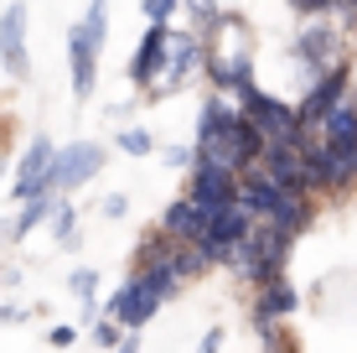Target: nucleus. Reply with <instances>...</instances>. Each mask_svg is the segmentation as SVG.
<instances>
[{"mask_svg": "<svg viewBox=\"0 0 357 353\" xmlns=\"http://www.w3.org/2000/svg\"><path fill=\"white\" fill-rule=\"evenodd\" d=\"M290 239H295V234H285L280 224H269V218H254L249 234L238 239V250H233V260H228V265H238V271L249 275L254 286H264V281H275V275L285 271Z\"/></svg>", "mask_w": 357, "mask_h": 353, "instance_id": "f257e3e1", "label": "nucleus"}, {"mask_svg": "<svg viewBox=\"0 0 357 353\" xmlns=\"http://www.w3.org/2000/svg\"><path fill=\"white\" fill-rule=\"evenodd\" d=\"M259 130L243 120V109H233L228 115V125L218 130V136H207V141H197V156H207V161H218V166H228L233 177L243 172V166H254V156H259Z\"/></svg>", "mask_w": 357, "mask_h": 353, "instance_id": "f03ea898", "label": "nucleus"}, {"mask_svg": "<svg viewBox=\"0 0 357 353\" xmlns=\"http://www.w3.org/2000/svg\"><path fill=\"white\" fill-rule=\"evenodd\" d=\"M249 224H254V213L243 208L238 198H233V203H223V208H213V213H207L202 234H197V245H202L207 265H228V260H233V250H238V239L249 234Z\"/></svg>", "mask_w": 357, "mask_h": 353, "instance_id": "7ed1b4c3", "label": "nucleus"}, {"mask_svg": "<svg viewBox=\"0 0 357 353\" xmlns=\"http://www.w3.org/2000/svg\"><path fill=\"white\" fill-rule=\"evenodd\" d=\"M197 68H202V36H197V31H171V27H166L161 73H155V83H151L145 94H151V99H161V94H176Z\"/></svg>", "mask_w": 357, "mask_h": 353, "instance_id": "20e7f679", "label": "nucleus"}, {"mask_svg": "<svg viewBox=\"0 0 357 353\" xmlns=\"http://www.w3.org/2000/svg\"><path fill=\"white\" fill-rule=\"evenodd\" d=\"M238 99H243V120L259 130V141H301V120H295V109L285 99H269L254 83L238 89Z\"/></svg>", "mask_w": 357, "mask_h": 353, "instance_id": "39448f33", "label": "nucleus"}, {"mask_svg": "<svg viewBox=\"0 0 357 353\" xmlns=\"http://www.w3.org/2000/svg\"><path fill=\"white\" fill-rule=\"evenodd\" d=\"M347 83H352V68L342 63V57H337L331 68H321V73H316V78H311V89H305V99L295 104V120H301V136H316L321 115H326V109L342 99V94H347Z\"/></svg>", "mask_w": 357, "mask_h": 353, "instance_id": "423d86ee", "label": "nucleus"}, {"mask_svg": "<svg viewBox=\"0 0 357 353\" xmlns=\"http://www.w3.org/2000/svg\"><path fill=\"white\" fill-rule=\"evenodd\" d=\"M98 166H104V151H98L93 141H78V145H68V151L52 145V161H47V182L42 187H52V192L78 187V182H89Z\"/></svg>", "mask_w": 357, "mask_h": 353, "instance_id": "0eeeda50", "label": "nucleus"}, {"mask_svg": "<svg viewBox=\"0 0 357 353\" xmlns=\"http://www.w3.org/2000/svg\"><path fill=\"white\" fill-rule=\"evenodd\" d=\"M233 182H238V177H233L228 166L197 156V161H192V182H187V198L202 213H213V208H223V203H233Z\"/></svg>", "mask_w": 357, "mask_h": 353, "instance_id": "6e6552de", "label": "nucleus"}, {"mask_svg": "<svg viewBox=\"0 0 357 353\" xmlns=\"http://www.w3.org/2000/svg\"><path fill=\"white\" fill-rule=\"evenodd\" d=\"M0 63L10 78H31V52H26V6L10 0L0 16Z\"/></svg>", "mask_w": 357, "mask_h": 353, "instance_id": "1a4fd4ad", "label": "nucleus"}, {"mask_svg": "<svg viewBox=\"0 0 357 353\" xmlns=\"http://www.w3.org/2000/svg\"><path fill=\"white\" fill-rule=\"evenodd\" d=\"M155 312H161V296H155V291L145 286L140 275H130V281L119 286L114 296H109V312H104V317H114L119 327H145Z\"/></svg>", "mask_w": 357, "mask_h": 353, "instance_id": "9d476101", "label": "nucleus"}, {"mask_svg": "<svg viewBox=\"0 0 357 353\" xmlns=\"http://www.w3.org/2000/svg\"><path fill=\"white\" fill-rule=\"evenodd\" d=\"M295 57H301V63L311 68V78H316L321 68H331L342 57V31L337 27H305L295 36Z\"/></svg>", "mask_w": 357, "mask_h": 353, "instance_id": "9b49d317", "label": "nucleus"}, {"mask_svg": "<svg viewBox=\"0 0 357 353\" xmlns=\"http://www.w3.org/2000/svg\"><path fill=\"white\" fill-rule=\"evenodd\" d=\"M166 27H171V21H151V27H145V42H140V52L130 57V83H135V89H151V83H155V73H161Z\"/></svg>", "mask_w": 357, "mask_h": 353, "instance_id": "f8f14e48", "label": "nucleus"}, {"mask_svg": "<svg viewBox=\"0 0 357 353\" xmlns=\"http://www.w3.org/2000/svg\"><path fill=\"white\" fill-rule=\"evenodd\" d=\"M47 161H52V141L47 136H36L31 145H26V156H21V166H16V192L10 198H36L42 192V182H47Z\"/></svg>", "mask_w": 357, "mask_h": 353, "instance_id": "ddd939ff", "label": "nucleus"}, {"mask_svg": "<svg viewBox=\"0 0 357 353\" xmlns=\"http://www.w3.org/2000/svg\"><path fill=\"white\" fill-rule=\"evenodd\" d=\"M68 63H73V94L78 99H89L93 94V83H98V52L89 47V36H83V27H73V36H68Z\"/></svg>", "mask_w": 357, "mask_h": 353, "instance_id": "4468645a", "label": "nucleus"}, {"mask_svg": "<svg viewBox=\"0 0 357 353\" xmlns=\"http://www.w3.org/2000/svg\"><path fill=\"white\" fill-rule=\"evenodd\" d=\"M316 136H321L326 145H357V99H347V94H342V99L321 115Z\"/></svg>", "mask_w": 357, "mask_h": 353, "instance_id": "2eb2a0df", "label": "nucleus"}, {"mask_svg": "<svg viewBox=\"0 0 357 353\" xmlns=\"http://www.w3.org/2000/svg\"><path fill=\"white\" fill-rule=\"evenodd\" d=\"M202 224H207V213L197 208L192 198H176L161 213V234H171V239H197V234H202Z\"/></svg>", "mask_w": 357, "mask_h": 353, "instance_id": "dca6fc26", "label": "nucleus"}, {"mask_svg": "<svg viewBox=\"0 0 357 353\" xmlns=\"http://www.w3.org/2000/svg\"><path fill=\"white\" fill-rule=\"evenodd\" d=\"M135 275H140V281L145 286H151L155 291V296H176V291H181V271H176V260H171V254H155V260H140V265H135Z\"/></svg>", "mask_w": 357, "mask_h": 353, "instance_id": "f3484780", "label": "nucleus"}, {"mask_svg": "<svg viewBox=\"0 0 357 353\" xmlns=\"http://www.w3.org/2000/svg\"><path fill=\"white\" fill-rule=\"evenodd\" d=\"M57 203H63V198H57L52 187H42V192H36V198H26V208H21V218H16V224H10V239H26L31 229H42L47 218L57 213Z\"/></svg>", "mask_w": 357, "mask_h": 353, "instance_id": "a211bd4d", "label": "nucleus"}, {"mask_svg": "<svg viewBox=\"0 0 357 353\" xmlns=\"http://www.w3.org/2000/svg\"><path fill=\"white\" fill-rule=\"evenodd\" d=\"M295 307H301L295 286H285V281L275 275V281H264V296H259V312H254V317H290Z\"/></svg>", "mask_w": 357, "mask_h": 353, "instance_id": "6ab92c4d", "label": "nucleus"}, {"mask_svg": "<svg viewBox=\"0 0 357 353\" xmlns=\"http://www.w3.org/2000/svg\"><path fill=\"white\" fill-rule=\"evenodd\" d=\"M228 115H233V104L223 99V94H213V99L202 104V115H197V141H207V136H218V130L228 125Z\"/></svg>", "mask_w": 357, "mask_h": 353, "instance_id": "aec40b11", "label": "nucleus"}, {"mask_svg": "<svg viewBox=\"0 0 357 353\" xmlns=\"http://www.w3.org/2000/svg\"><path fill=\"white\" fill-rule=\"evenodd\" d=\"M52 234H57V245L63 250H78V213L68 208V203H57V213H52Z\"/></svg>", "mask_w": 357, "mask_h": 353, "instance_id": "412c9836", "label": "nucleus"}, {"mask_svg": "<svg viewBox=\"0 0 357 353\" xmlns=\"http://www.w3.org/2000/svg\"><path fill=\"white\" fill-rule=\"evenodd\" d=\"M83 36H89V47H93V52L104 47V36H109V0H93V6H89V21H83Z\"/></svg>", "mask_w": 357, "mask_h": 353, "instance_id": "4be33fe9", "label": "nucleus"}, {"mask_svg": "<svg viewBox=\"0 0 357 353\" xmlns=\"http://www.w3.org/2000/svg\"><path fill=\"white\" fill-rule=\"evenodd\" d=\"M119 151H130V156H145V151H151V130H140V125L119 130Z\"/></svg>", "mask_w": 357, "mask_h": 353, "instance_id": "5701e85b", "label": "nucleus"}, {"mask_svg": "<svg viewBox=\"0 0 357 353\" xmlns=\"http://www.w3.org/2000/svg\"><path fill=\"white\" fill-rule=\"evenodd\" d=\"M68 291H73V296H83V301H93L98 275H93V271H73V275H68Z\"/></svg>", "mask_w": 357, "mask_h": 353, "instance_id": "b1692460", "label": "nucleus"}, {"mask_svg": "<svg viewBox=\"0 0 357 353\" xmlns=\"http://www.w3.org/2000/svg\"><path fill=\"white\" fill-rule=\"evenodd\" d=\"M93 338H98V343H104V348H119V338H125V327H119L114 317H98V327H93Z\"/></svg>", "mask_w": 357, "mask_h": 353, "instance_id": "393cba45", "label": "nucleus"}, {"mask_svg": "<svg viewBox=\"0 0 357 353\" xmlns=\"http://www.w3.org/2000/svg\"><path fill=\"white\" fill-rule=\"evenodd\" d=\"M145 6V21H171V10L181 6V0H140Z\"/></svg>", "mask_w": 357, "mask_h": 353, "instance_id": "a878e982", "label": "nucleus"}, {"mask_svg": "<svg viewBox=\"0 0 357 353\" xmlns=\"http://www.w3.org/2000/svg\"><path fill=\"white\" fill-rule=\"evenodd\" d=\"M166 156V166H192L197 161V145H171V151H161Z\"/></svg>", "mask_w": 357, "mask_h": 353, "instance_id": "bb28decb", "label": "nucleus"}, {"mask_svg": "<svg viewBox=\"0 0 357 353\" xmlns=\"http://www.w3.org/2000/svg\"><path fill=\"white\" fill-rule=\"evenodd\" d=\"M187 6H192V16L202 21V27H213V21H223V16H218V6H213V0H187Z\"/></svg>", "mask_w": 357, "mask_h": 353, "instance_id": "cd10ccee", "label": "nucleus"}, {"mask_svg": "<svg viewBox=\"0 0 357 353\" xmlns=\"http://www.w3.org/2000/svg\"><path fill=\"white\" fill-rule=\"evenodd\" d=\"M295 10H305V16H321V10H337L342 0H290Z\"/></svg>", "mask_w": 357, "mask_h": 353, "instance_id": "c85d7f7f", "label": "nucleus"}, {"mask_svg": "<svg viewBox=\"0 0 357 353\" xmlns=\"http://www.w3.org/2000/svg\"><path fill=\"white\" fill-rule=\"evenodd\" d=\"M125 208H130L125 198H109V203H104V213H109V218H125Z\"/></svg>", "mask_w": 357, "mask_h": 353, "instance_id": "c756f323", "label": "nucleus"}, {"mask_svg": "<svg viewBox=\"0 0 357 353\" xmlns=\"http://www.w3.org/2000/svg\"><path fill=\"white\" fill-rule=\"evenodd\" d=\"M73 338H78V333H73V327H52V343H57V348H68Z\"/></svg>", "mask_w": 357, "mask_h": 353, "instance_id": "7c9ffc66", "label": "nucleus"}, {"mask_svg": "<svg viewBox=\"0 0 357 353\" xmlns=\"http://www.w3.org/2000/svg\"><path fill=\"white\" fill-rule=\"evenodd\" d=\"M0 322H21V307H0Z\"/></svg>", "mask_w": 357, "mask_h": 353, "instance_id": "2f4dec72", "label": "nucleus"}]
</instances>
